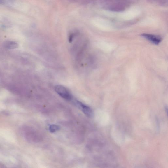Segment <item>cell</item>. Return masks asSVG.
<instances>
[{
	"label": "cell",
	"instance_id": "cell-1",
	"mask_svg": "<svg viewBox=\"0 0 168 168\" xmlns=\"http://www.w3.org/2000/svg\"><path fill=\"white\" fill-rule=\"evenodd\" d=\"M124 2H122L115 1H107L104 3V7L109 10L113 11H120L125 8L127 3Z\"/></svg>",
	"mask_w": 168,
	"mask_h": 168
},
{
	"label": "cell",
	"instance_id": "cell-2",
	"mask_svg": "<svg viewBox=\"0 0 168 168\" xmlns=\"http://www.w3.org/2000/svg\"><path fill=\"white\" fill-rule=\"evenodd\" d=\"M55 90L63 98L67 101H70L72 99L71 95L69 92L64 86L61 85H56L55 86Z\"/></svg>",
	"mask_w": 168,
	"mask_h": 168
},
{
	"label": "cell",
	"instance_id": "cell-3",
	"mask_svg": "<svg viewBox=\"0 0 168 168\" xmlns=\"http://www.w3.org/2000/svg\"><path fill=\"white\" fill-rule=\"evenodd\" d=\"M76 104L79 108L87 116L91 118L93 117V112L90 107L81 103L80 102L76 101Z\"/></svg>",
	"mask_w": 168,
	"mask_h": 168
},
{
	"label": "cell",
	"instance_id": "cell-4",
	"mask_svg": "<svg viewBox=\"0 0 168 168\" xmlns=\"http://www.w3.org/2000/svg\"><path fill=\"white\" fill-rule=\"evenodd\" d=\"M141 36L152 43L156 45L159 44L162 40L161 36L152 34L144 33L142 34Z\"/></svg>",
	"mask_w": 168,
	"mask_h": 168
},
{
	"label": "cell",
	"instance_id": "cell-5",
	"mask_svg": "<svg viewBox=\"0 0 168 168\" xmlns=\"http://www.w3.org/2000/svg\"><path fill=\"white\" fill-rule=\"evenodd\" d=\"M4 46L5 48L10 50L15 49L18 47V45L16 42L9 41H5Z\"/></svg>",
	"mask_w": 168,
	"mask_h": 168
},
{
	"label": "cell",
	"instance_id": "cell-6",
	"mask_svg": "<svg viewBox=\"0 0 168 168\" xmlns=\"http://www.w3.org/2000/svg\"><path fill=\"white\" fill-rule=\"evenodd\" d=\"M60 127L58 125H52L50 126L49 130L51 132L53 133L60 130Z\"/></svg>",
	"mask_w": 168,
	"mask_h": 168
},
{
	"label": "cell",
	"instance_id": "cell-7",
	"mask_svg": "<svg viewBox=\"0 0 168 168\" xmlns=\"http://www.w3.org/2000/svg\"><path fill=\"white\" fill-rule=\"evenodd\" d=\"M8 94V92L6 90H2L0 92V99H4L6 98Z\"/></svg>",
	"mask_w": 168,
	"mask_h": 168
}]
</instances>
